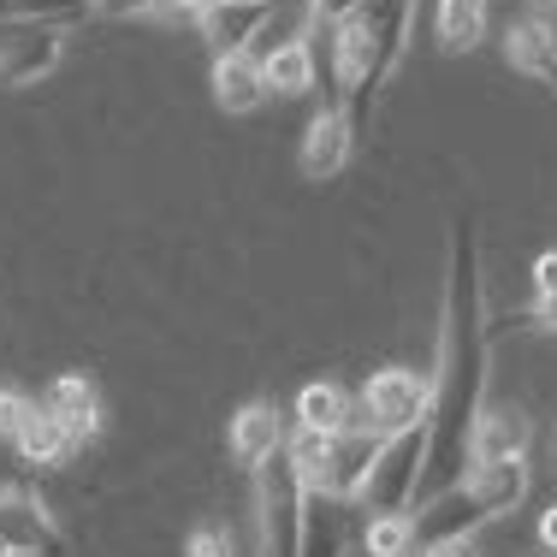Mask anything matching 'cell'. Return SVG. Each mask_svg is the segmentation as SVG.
<instances>
[{
	"label": "cell",
	"instance_id": "6da1fadb",
	"mask_svg": "<svg viewBox=\"0 0 557 557\" xmlns=\"http://www.w3.org/2000/svg\"><path fill=\"white\" fill-rule=\"evenodd\" d=\"M493 297H486L481 220L457 214L445 237V309H440V362H433V416H428V474L421 498L445 493L474 469V428L493 404ZM416 498V504H421Z\"/></svg>",
	"mask_w": 557,
	"mask_h": 557
},
{
	"label": "cell",
	"instance_id": "7a4b0ae2",
	"mask_svg": "<svg viewBox=\"0 0 557 557\" xmlns=\"http://www.w3.org/2000/svg\"><path fill=\"white\" fill-rule=\"evenodd\" d=\"M409 24H416V0H362L350 18L326 24L333 42V89L338 108L356 119V131L374 119L386 84L409 54Z\"/></svg>",
	"mask_w": 557,
	"mask_h": 557
},
{
	"label": "cell",
	"instance_id": "3957f363",
	"mask_svg": "<svg viewBox=\"0 0 557 557\" xmlns=\"http://www.w3.org/2000/svg\"><path fill=\"white\" fill-rule=\"evenodd\" d=\"M534 486V469L528 457H510V462H474L462 481H450L445 493L421 498L416 504V534L421 546L433 540H474V528L498 522V516H516Z\"/></svg>",
	"mask_w": 557,
	"mask_h": 557
},
{
	"label": "cell",
	"instance_id": "277c9868",
	"mask_svg": "<svg viewBox=\"0 0 557 557\" xmlns=\"http://www.w3.org/2000/svg\"><path fill=\"white\" fill-rule=\"evenodd\" d=\"M428 416H433V374H421V368L386 362L356 386V421L368 433H380V440L428 428Z\"/></svg>",
	"mask_w": 557,
	"mask_h": 557
},
{
	"label": "cell",
	"instance_id": "5b68a950",
	"mask_svg": "<svg viewBox=\"0 0 557 557\" xmlns=\"http://www.w3.org/2000/svg\"><path fill=\"white\" fill-rule=\"evenodd\" d=\"M421 474H428V428H409L397 440L380 445V462L362 486V516H397V510H416L421 498Z\"/></svg>",
	"mask_w": 557,
	"mask_h": 557
},
{
	"label": "cell",
	"instance_id": "8992f818",
	"mask_svg": "<svg viewBox=\"0 0 557 557\" xmlns=\"http://www.w3.org/2000/svg\"><path fill=\"white\" fill-rule=\"evenodd\" d=\"M65 54V24L0 18V89H30Z\"/></svg>",
	"mask_w": 557,
	"mask_h": 557
},
{
	"label": "cell",
	"instance_id": "52a82bcc",
	"mask_svg": "<svg viewBox=\"0 0 557 557\" xmlns=\"http://www.w3.org/2000/svg\"><path fill=\"white\" fill-rule=\"evenodd\" d=\"M0 557H65L54 510L24 486H0Z\"/></svg>",
	"mask_w": 557,
	"mask_h": 557
},
{
	"label": "cell",
	"instance_id": "ba28073f",
	"mask_svg": "<svg viewBox=\"0 0 557 557\" xmlns=\"http://www.w3.org/2000/svg\"><path fill=\"white\" fill-rule=\"evenodd\" d=\"M356 119L338 108H321L309 119V131H302V149H297V166H302V178H314V184H326V178H338L344 166H350V154H356Z\"/></svg>",
	"mask_w": 557,
	"mask_h": 557
},
{
	"label": "cell",
	"instance_id": "9c48e42d",
	"mask_svg": "<svg viewBox=\"0 0 557 557\" xmlns=\"http://www.w3.org/2000/svg\"><path fill=\"white\" fill-rule=\"evenodd\" d=\"M225 445H232V462L244 474H256L261 462L273 457V450H285L290 445V421H285V409L268 404V397H256V404H244L232 416V428H225Z\"/></svg>",
	"mask_w": 557,
	"mask_h": 557
},
{
	"label": "cell",
	"instance_id": "30bf717a",
	"mask_svg": "<svg viewBox=\"0 0 557 557\" xmlns=\"http://www.w3.org/2000/svg\"><path fill=\"white\" fill-rule=\"evenodd\" d=\"M380 433H368L362 421L356 428H344L338 440H326V493H333L338 504H362V486H368V474H374V462H380Z\"/></svg>",
	"mask_w": 557,
	"mask_h": 557
},
{
	"label": "cell",
	"instance_id": "8fae6325",
	"mask_svg": "<svg viewBox=\"0 0 557 557\" xmlns=\"http://www.w3.org/2000/svg\"><path fill=\"white\" fill-rule=\"evenodd\" d=\"M314 30L321 24H302V30L278 36L273 48H261V77H268V96H309L314 77H321V60H314Z\"/></svg>",
	"mask_w": 557,
	"mask_h": 557
},
{
	"label": "cell",
	"instance_id": "7c38bea8",
	"mask_svg": "<svg viewBox=\"0 0 557 557\" xmlns=\"http://www.w3.org/2000/svg\"><path fill=\"white\" fill-rule=\"evenodd\" d=\"M290 428L321 433V440H338L344 428H356V392L338 386V380H309L290 404Z\"/></svg>",
	"mask_w": 557,
	"mask_h": 557
},
{
	"label": "cell",
	"instance_id": "4fadbf2b",
	"mask_svg": "<svg viewBox=\"0 0 557 557\" xmlns=\"http://www.w3.org/2000/svg\"><path fill=\"white\" fill-rule=\"evenodd\" d=\"M214 101L225 113H256L261 101H268V77H261V60L256 48H225V54H214Z\"/></svg>",
	"mask_w": 557,
	"mask_h": 557
},
{
	"label": "cell",
	"instance_id": "5bb4252c",
	"mask_svg": "<svg viewBox=\"0 0 557 557\" xmlns=\"http://www.w3.org/2000/svg\"><path fill=\"white\" fill-rule=\"evenodd\" d=\"M42 404L65 421V433L77 440V450L101 433V392H96V380H89V374H60L54 386L42 392Z\"/></svg>",
	"mask_w": 557,
	"mask_h": 557
},
{
	"label": "cell",
	"instance_id": "9a60e30c",
	"mask_svg": "<svg viewBox=\"0 0 557 557\" xmlns=\"http://www.w3.org/2000/svg\"><path fill=\"white\" fill-rule=\"evenodd\" d=\"M12 450H18L30 469H60V462H72L77 457V440L65 433V421L54 416L48 404H36L30 409V421L18 428V440H12Z\"/></svg>",
	"mask_w": 557,
	"mask_h": 557
},
{
	"label": "cell",
	"instance_id": "2e32d148",
	"mask_svg": "<svg viewBox=\"0 0 557 557\" xmlns=\"http://www.w3.org/2000/svg\"><path fill=\"white\" fill-rule=\"evenodd\" d=\"M493 24V0H433V36L445 54H474Z\"/></svg>",
	"mask_w": 557,
	"mask_h": 557
},
{
	"label": "cell",
	"instance_id": "e0dca14e",
	"mask_svg": "<svg viewBox=\"0 0 557 557\" xmlns=\"http://www.w3.org/2000/svg\"><path fill=\"white\" fill-rule=\"evenodd\" d=\"M534 445V421L522 409H498L486 404L481 428H474V462H510V457H528Z\"/></svg>",
	"mask_w": 557,
	"mask_h": 557
},
{
	"label": "cell",
	"instance_id": "ac0fdd59",
	"mask_svg": "<svg viewBox=\"0 0 557 557\" xmlns=\"http://www.w3.org/2000/svg\"><path fill=\"white\" fill-rule=\"evenodd\" d=\"M268 12H273V0H220L196 30L214 42V54H225V48H249V42H256V30L268 24Z\"/></svg>",
	"mask_w": 557,
	"mask_h": 557
},
{
	"label": "cell",
	"instance_id": "d6986e66",
	"mask_svg": "<svg viewBox=\"0 0 557 557\" xmlns=\"http://www.w3.org/2000/svg\"><path fill=\"white\" fill-rule=\"evenodd\" d=\"M362 546H368V557H416V552H421L416 510H397V516H368V522H362Z\"/></svg>",
	"mask_w": 557,
	"mask_h": 557
},
{
	"label": "cell",
	"instance_id": "ffe728a7",
	"mask_svg": "<svg viewBox=\"0 0 557 557\" xmlns=\"http://www.w3.org/2000/svg\"><path fill=\"white\" fill-rule=\"evenodd\" d=\"M89 12H108V0H0V18H30V24H77Z\"/></svg>",
	"mask_w": 557,
	"mask_h": 557
},
{
	"label": "cell",
	"instance_id": "44dd1931",
	"mask_svg": "<svg viewBox=\"0 0 557 557\" xmlns=\"http://www.w3.org/2000/svg\"><path fill=\"white\" fill-rule=\"evenodd\" d=\"M504 326H522V333H557V297H534L528 309L493 314V333H504Z\"/></svg>",
	"mask_w": 557,
	"mask_h": 557
},
{
	"label": "cell",
	"instance_id": "7402d4cb",
	"mask_svg": "<svg viewBox=\"0 0 557 557\" xmlns=\"http://www.w3.org/2000/svg\"><path fill=\"white\" fill-rule=\"evenodd\" d=\"M184 557H237V540L225 522H202L190 528V540H184Z\"/></svg>",
	"mask_w": 557,
	"mask_h": 557
},
{
	"label": "cell",
	"instance_id": "603a6c76",
	"mask_svg": "<svg viewBox=\"0 0 557 557\" xmlns=\"http://www.w3.org/2000/svg\"><path fill=\"white\" fill-rule=\"evenodd\" d=\"M30 409H36V397H24L18 386H0V440H18V428L30 421Z\"/></svg>",
	"mask_w": 557,
	"mask_h": 557
},
{
	"label": "cell",
	"instance_id": "cb8c5ba5",
	"mask_svg": "<svg viewBox=\"0 0 557 557\" xmlns=\"http://www.w3.org/2000/svg\"><path fill=\"white\" fill-rule=\"evenodd\" d=\"M214 7H220V0H161V12H166V18H178V24H202Z\"/></svg>",
	"mask_w": 557,
	"mask_h": 557
},
{
	"label": "cell",
	"instance_id": "d4e9b609",
	"mask_svg": "<svg viewBox=\"0 0 557 557\" xmlns=\"http://www.w3.org/2000/svg\"><path fill=\"white\" fill-rule=\"evenodd\" d=\"M356 7H362V0H309V12H314L321 30H326V24H338V18H350Z\"/></svg>",
	"mask_w": 557,
	"mask_h": 557
},
{
	"label": "cell",
	"instance_id": "484cf974",
	"mask_svg": "<svg viewBox=\"0 0 557 557\" xmlns=\"http://www.w3.org/2000/svg\"><path fill=\"white\" fill-rule=\"evenodd\" d=\"M534 297H557V249L534 261Z\"/></svg>",
	"mask_w": 557,
	"mask_h": 557
},
{
	"label": "cell",
	"instance_id": "4316f807",
	"mask_svg": "<svg viewBox=\"0 0 557 557\" xmlns=\"http://www.w3.org/2000/svg\"><path fill=\"white\" fill-rule=\"evenodd\" d=\"M416 557H481V552H474V540H433V546H421Z\"/></svg>",
	"mask_w": 557,
	"mask_h": 557
},
{
	"label": "cell",
	"instance_id": "83f0119b",
	"mask_svg": "<svg viewBox=\"0 0 557 557\" xmlns=\"http://www.w3.org/2000/svg\"><path fill=\"white\" fill-rule=\"evenodd\" d=\"M540 552L557 557V504H546V510H540Z\"/></svg>",
	"mask_w": 557,
	"mask_h": 557
},
{
	"label": "cell",
	"instance_id": "f1b7e54d",
	"mask_svg": "<svg viewBox=\"0 0 557 557\" xmlns=\"http://www.w3.org/2000/svg\"><path fill=\"white\" fill-rule=\"evenodd\" d=\"M528 7H534L540 18H557V0H528Z\"/></svg>",
	"mask_w": 557,
	"mask_h": 557
}]
</instances>
